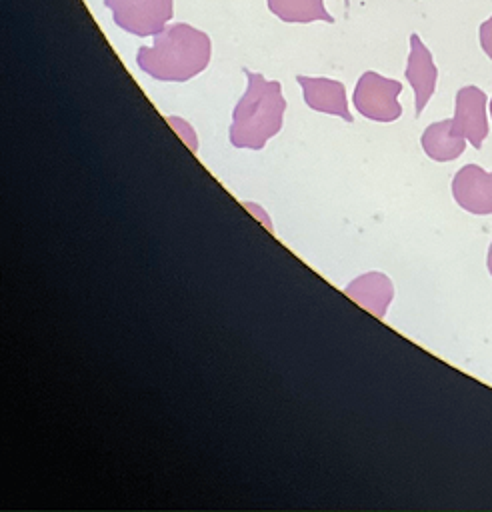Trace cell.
<instances>
[{
  "instance_id": "1",
  "label": "cell",
  "mask_w": 492,
  "mask_h": 512,
  "mask_svg": "<svg viewBox=\"0 0 492 512\" xmlns=\"http://www.w3.org/2000/svg\"><path fill=\"white\" fill-rule=\"evenodd\" d=\"M210 38L190 24L176 22L154 34L152 46H140L136 62L148 76L164 82H186L210 62Z\"/></svg>"
},
{
  "instance_id": "2",
  "label": "cell",
  "mask_w": 492,
  "mask_h": 512,
  "mask_svg": "<svg viewBox=\"0 0 492 512\" xmlns=\"http://www.w3.org/2000/svg\"><path fill=\"white\" fill-rule=\"evenodd\" d=\"M244 74L248 78V88L234 108L230 142L236 148L260 150L280 132L286 100L280 82L266 80L262 74L250 72L248 68H244Z\"/></svg>"
},
{
  "instance_id": "3",
  "label": "cell",
  "mask_w": 492,
  "mask_h": 512,
  "mask_svg": "<svg viewBox=\"0 0 492 512\" xmlns=\"http://www.w3.org/2000/svg\"><path fill=\"white\" fill-rule=\"evenodd\" d=\"M402 92V84L392 78H384L378 72H364L354 88V106L356 110L376 122H392L400 118L402 106L398 102V94Z\"/></svg>"
},
{
  "instance_id": "4",
  "label": "cell",
  "mask_w": 492,
  "mask_h": 512,
  "mask_svg": "<svg viewBox=\"0 0 492 512\" xmlns=\"http://www.w3.org/2000/svg\"><path fill=\"white\" fill-rule=\"evenodd\" d=\"M114 24L136 36H154L172 18V0H104Z\"/></svg>"
},
{
  "instance_id": "5",
  "label": "cell",
  "mask_w": 492,
  "mask_h": 512,
  "mask_svg": "<svg viewBox=\"0 0 492 512\" xmlns=\"http://www.w3.org/2000/svg\"><path fill=\"white\" fill-rule=\"evenodd\" d=\"M452 128L460 136L470 140V144L476 150L482 148V140L488 136V120H486V94L478 86H464L456 92Z\"/></svg>"
},
{
  "instance_id": "6",
  "label": "cell",
  "mask_w": 492,
  "mask_h": 512,
  "mask_svg": "<svg viewBox=\"0 0 492 512\" xmlns=\"http://www.w3.org/2000/svg\"><path fill=\"white\" fill-rule=\"evenodd\" d=\"M454 200L472 214H492V172L476 164L462 166L452 180Z\"/></svg>"
},
{
  "instance_id": "7",
  "label": "cell",
  "mask_w": 492,
  "mask_h": 512,
  "mask_svg": "<svg viewBox=\"0 0 492 512\" xmlns=\"http://www.w3.org/2000/svg\"><path fill=\"white\" fill-rule=\"evenodd\" d=\"M406 80L410 82L416 98V116L422 114L424 106L436 90L438 70L434 66L430 50L424 46L418 34H410V54L406 64Z\"/></svg>"
},
{
  "instance_id": "8",
  "label": "cell",
  "mask_w": 492,
  "mask_h": 512,
  "mask_svg": "<svg viewBox=\"0 0 492 512\" xmlns=\"http://www.w3.org/2000/svg\"><path fill=\"white\" fill-rule=\"evenodd\" d=\"M298 84L302 86L304 102L308 108L334 114L344 118L346 122H352V114L348 112V100L344 84L330 78H310V76H296Z\"/></svg>"
},
{
  "instance_id": "9",
  "label": "cell",
  "mask_w": 492,
  "mask_h": 512,
  "mask_svg": "<svg viewBox=\"0 0 492 512\" xmlns=\"http://www.w3.org/2000/svg\"><path fill=\"white\" fill-rule=\"evenodd\" d=\"M346 294L376 318H384L394 296V286L382 272H368L346 286Z\"/></svg>"
},
{
  "instance_id": "10",
  "label": "cell",
  "mask_w": 492,
  "mask_h": 512,
  "mask_svg": "<svg viewBox=\"0 0 492 512\" xmlns=\"http://www.w3.org/2000/svg\"><path fill=\"white\" fill-rule=\"evenodd\" d=\"M464 136L452 128V120H440L430 124L420 142L424 152L436 162H448L464 152Z\"/></svg>"
},
{
  "instance_id": "11",
  "label": "cell",
  "mask_w": 492,
  "mask_h": 512,
  "mask_svg": "<svg viewBox=\"0 0 492 512\" xmlns=\"http://www.w3.org/2000/svg\"><path fill=\"white\" fill-rule=\"evenodd\" d=\"M266 2H268V10L284 22H300V24H308L316 20H324L330 24L334 22V18L326 12L322 0H266Z\"/></svg>"
},
{
  "instance_id": "12",
  "label": "cell",
  "mask_w": 492,
  "mask_h": 512,
  "mask_svg": "<svg viewBox=\"0 0 492 512\" xmlns=\"http://www.w3.org/2000/svg\"><path fill=\"white\" fill-rule=\"evenodd\" d=\"M480 46L492 60V16L480 24Z\"/></svg>"
},
{
  "instance_id": "13",
  "label": "cell",
  "mask_w": 492,
  "mask_h": 512,
  "mask_svg": "<svg viewBox=\"0 0 492 512\" xmlns=\"http://www.w3.org/2000/svg\"><path fill=\"white\" fill-rule=\"evenodd\" d=\"M486 264H488V270H490V274H492V244H490V248H488V260H486Z\"/></svg>"
},
{
  "instance_id": "14",
  "label": "cell",
  "mask_w": 492,
  "mask_h": 512,
  "mask_svg": "<svg viewBox=\"0 0 492 512\" xmlns=\"http://www.w3.org/2000/svg\"><path fill=\"white\" fill-rule=\"evenodd\" d=\"M490 116H492V100H490Z\"/></svg>"
},
{
  "instance_id": "15",
  "label": "cell",
  "mask_w": 492,
  "mask_h": 512,
  "mask_svg": "<svg viewBox=\"0 0 492 512\" xmlns=\"http://www.w3.org/2000/svg\"><path fill=\"white\" fill-rule=\"evenodd\" d=\"M346 2H348V0H346Z\"/></svg>"
}]
</instances>
